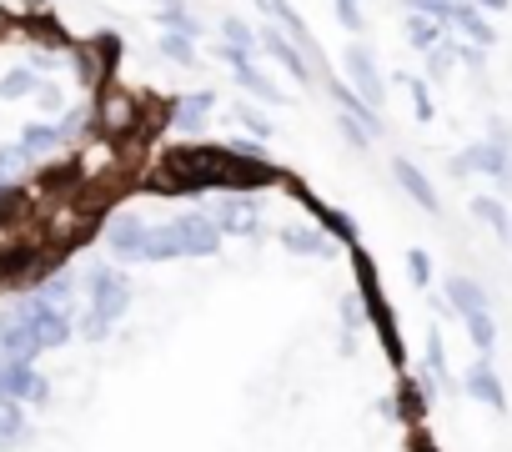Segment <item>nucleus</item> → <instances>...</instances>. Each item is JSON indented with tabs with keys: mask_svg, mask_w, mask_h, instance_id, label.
<instances>
[{
	"mask_svg": "<svg viewBox=\"0 0 512 452\" xmlns=\"http://www.w3.org/2000/svg\"><path fill=\"white\" fill-rule=\"evenodd\" d=\"M332 6H337V21L347 31H362V0H332Z\"/></svg>",
	"mask_w": 512,
	"mask_h": 452,
	"instance_id": "38",
	"label": "nucleus"
},
{
	"mask_svg": "<svg viewBox=\"0 0 512 452\" xmlns=\"http://www.w3.org/2000/svg\"><path fill=\"white\" fill-rule=\"evenodd\" d=\"M76 287H81V297H86L81 317H71L76 332H81L86 342H106L111 327H116V322L126 317V307H131V277H126L121 267H111V262H91V267L76 277Z\"/></svg>",
	"mask_w": 512,
	"mask_h": 452,
	"instance_id": "1",
	"label": "nucleus"
},
{
	"mask_svg": "<svg viewBox=\"0 0 512 452\" xmlns=\"http://www.w3.org/2000/svg\"><path fill=\"white\" fill-rule=\"evenodd\" d=\"M457 66V51H452V41H442L437 51H427V81H447V71Z\"/></svg>",
	"mask_w": 512,
	"mask_h": 452,
	"instance_id": "35",
	"label": "nucleus"
},
{
	"mask_svg": "<svg viewBox=\"0 0 512 452\" xmlns=\"http://www.w3.org/2000/svg\"><path fill=\"white\" fill-rule=\"evenodd\" d=\"M211 106H216V91H196V96H176L171 101V126L181 136H201L206 121H211Z\"/></svg>",
	"mask_w": 512,
	"mask_h": 452,
	"instance_id": "19",
	"label": "nucleus"
},
{
	"mask_svg": "<svg viewBox=\"0 0 512 452\" xmlns=\"http://www.w3.org/2000/svg\"><path fill=\"white\" fill-rule=\"evenodd\" d=\"M121 51H126V41L116 36V31H101V36H91V41H76L71 46V61H76V81L86 86V91H106L111 86V76H116V66H121Z\"/></svg>",
	"mask_w": 512,
	"mask_h": 452,
	"instance_id": "5",
	"label": "nucleus"
},
{
	"mask_svg": "<svg viewBox=\"0 0 512 452\" xmlns=\"http://www.w3.org/2000/svg\"><path fill=\"white\" fill-rule=\"evenodd\" d=\"M462 327H467V337H472V347H477V357H492V352H497V322H492V312H477V317H462Z\"/></svg>",
	"mask_w": 512,
	"mask_h": 452,
	"instance_id": "30",
	"label": "nucleus"
},
{
	"mask_svg": "<svg viewBox=\"0 0 512 452\" xmlns=\"http://www.w3.org/2000/svg\"><path fill=\"white\" fill-rule=\"evenodd\" d=\"M16 322H21V332L31 337V347H36V352H56V347H66V342L76 337V322H71V312L41 307V302H31V297L16 307Z\"/></svg>",
	"mask_w": 512,
	"mask_h": 452,
	"instance_id": "7",
	"label": "nucleus"
},
{
	"mask_svg": "<svg viewBox=\"0 0 512 452\" xmlns=\"http://www.w3.org/2000/svg\"><path fill=\"white\" fill-rule=\"evenodd\" d=\"M472 402H482V407H492V412H507V392H502V377L492 372V362L487 357H477L467 372H462V382H457Z\"/></svg>",
	"mask_w": 512,
	"mask_h": 452,
	"instance_id": "16",
	"label": "nucleus"
},
{
	"mask_svg": "<svg viewBox=\"0 0 512 452\" xmlns=\"http://www.w3.org/2000/svg\"><path fill=\"white\" fill-rule=\"evenodd\" d=\"M211 221L221 226V237H256V226H262V196H216L211 206Z\"/></svg>",
	"mask_w": 512,
	"mask_h": 452,
	"instance_id": "10",
	"label": "nucleus"
},
{
	"mask_svg": "<svg viewBox=\"0 0 512 452\" xmlns=\"http://www.w3.org/2000/svg\"><path fill=\"white\" fill-rule=\"evenodd\" d=\"M31 211V186L21 181H0V226H16Z\"/></svg>",
	"mask_w": 512,
	"mask_h": 452,
	"instance_id": "25",
	"label": "nucleus"
},
{
	"mask_svg": "<svg viewBox=\"0 0 512 452\" xmlns=\"http://www.w3.org/2000/svg\"><path fill=\"white\" fill-rule=\"evenodd\" d=\"M46 81H41V71L36 66H16L11 76H0V101H21V96H36Z\"/></svg>",
	"mask_w": 512,
	"mask_h": 452,
	"instance_id": "27",
	"label": "nucleus"
},
{
	"mask_svg": "<svg viewBox=\"0 0 512 452\" xmlns=\"http://www.w3.org/2000/svg\"><path fill=\"white\" fill-rule=\"evenodd\" d=\"M442 302L452 307V317H477V312H492V302H487L482 282H477V277H462V272H452V277L442 282Z\"/></svg>",
	"mask_w": 512,
	"mask_h": 452,
	"instance_id": "18",
	"label": "nucleus"
},
{
	"mask_svg": "<svg viewBox=\"0 0 512 452\" xmlns=\"http://www.w3.org/2000/svg\"><path fill=\"white\" fill-rule=\"evenodd\" d=\"M452 51H457V61H462L467 71H482V51H477V46H467V41H452Z\"/></svg>",
	"mask_w": 512,
	"mask_h": 452,
	"instance_id": "40",
	"label": "nucleus"
},
{
	"mask_svg": "<svg viewBox=\"0 0 512 452\" xmlns=\"http://www.w3.org/2000/svg\"><path fill=\"white\" fill-rule=\"evenodd\" d=\"M407 277H412L417 287H432V257H427L422 247H412V252H407Z\"/></svg>",
	"mask_w": 512,
	"mask_h": 452,
	"instance_id": "37",
	"label": "nucleus"
},
{
	"mask_svg": "<svg viewBox=\"0 0 512 452\" xmlns=\"http://www.w3.org/2000/svg\"><path fill=\"white\" fill-rule=\"evenodd\" d=\"M447 41V26H437L432 16H407V46H417L422 56L427 51H437Z\"/></svg>",
	"mask_w": 512,
	"mask_h": 452,
	"instance_id": "28",
	"label": "nucleus"
},
{
	"mask_svg": "<svg viewBox=\"0 0 512 452\" xmlns=\"http://www.w3.org/2000/svg\"><path fill=\"white\" fill-rule=\"evenodd\" d=\"M347 86H352L372 111H382V106H387V81H382L377 56H372L367 46H347Z\"/></svg>",
	"mask_w": 512,
	"mask_h": 452,
	"instance_id": "12",
	"label": "nucleus"
},
{
	"mask_svg": "<svg viewBox=\"0 0 512 452\" xmlns=\"http://www.w3.org/2000/svg\"><path fill=\"white\" fill-rule=\"evenodd\" d=\"M447 31H457V36H462L467 46H477V51H487V46L497 41V31L487 26V16L472 6V0H467V6H462L457 16H452V26H447Z\"/></svg>",
	"mask_w": 512,
	"mask_h": 452,
	"instance_id": "21",
	"label": "nucleus"
},
{
	"mask_svg": "<svg viewBox=\"0 0 512 452\" xmlns=\"http://www.w3.org/2000/svg\"><path fill=\"white\" fill-rule=\"evenodd\" d=\"M6 36H16V31H11V16L0 11V41H6Z\"/></svg>",
	"mask_w": 512,
	"mask_h": 452,
	"instance_id": "44",
	"label": "nucleus"
},
{
	"mask_svg": "<svg viewBox=\"0 0 512 452\" xmlns=\"http://www.w3.org/2000/svg\"><path fill=\"white\" fill-rule=\"evenodd\" d=\"M216 56L231 66V76H236V86L241 91H251L256 101H282V91H277V81L262 71V66H256L246 51H236V46H216Z\"/></svg>",
	"mask_w": 512,
	"mask_h": 452,
	"instance_id": "14",
	"label": "nucleus"
},
{
	"mask_svg": "<svg viewBox=\"0 0 512 452\" xmlns=\"http://www.w3.org/2000/svg\"><path fill=\"white\" fill-rule=\"evenodd\" d=\"M0 397H11V402H31V407H46L51 402V382L36 372V367H6L0 362Z\"/></svg>",
	"mask_w": 512,
	"mask_h": 452,
	"instance_id": "15",
	"label": "nucleus"
},
{
	"mask_svg": "<svg viewBox=\"0 0 512 452\" xmlns=\"http://www.w3.org/2000/svg\"><path fill=\"white\" fill-rule=\"evenodd\" d=\"M31 171H36V156H31L21 141L0 146V181H21V176H31Z\"/></svg>",
	"mask_w": 512,
	"mask_h": 452,
	"instance_id": "29",
	"label": "nucleus"
},
{
	"mask_svg": "<svg viewBox=\"0 0 512 452\" xmlns=\"http://www.w3.org/2000/svg\"><path fill=\"white\" fill-rule=\"evenodd\" d=\"M327 247H332V237L317 232V226H282V252H292V257H327Z\"/></svg>",
	"mask_w": 512,
	"mask_h": 452,
	"instance_id": "22",
	"label": "nucleus"
},
{
	"mask_svg": "<svg viewBox=\"0 0 512 452\" xmlns=\"http://www.w3.org/2000/svg\"><path fill=\"white\" fill-rule=\"evenodd\" d=\"M36 106H41V111H46V116H56V111H61V91H56V86H51V81H46V86H41V91H36Z\"/></svg>",
	"mask_w": 512,
	"mask_h": 452,
	"instance_id": "41",
	"label": "nucleus"
},
{
	"mask_svg": "<svg viewBox=\"0 0 512 452\" xmlns=\"http://www.w3.org/2000/svg\"><path fill=\"white\" fill-rule=\"evenodd\" d=\"M236 121L251 131V141H267V136H272V116H267V111H256V106H246V101L236 106Z\"/></svg>",
	"mask_w": 512,
	"mask_h": 452,
	"instance_id": "34",
	"label": "nucleus"
},
{
	"mask_svg": "<svg viewBox=\"0 0 512 452\" xmlns=\"http://www.w3.org/2000/svg\"><path fill=\"white\" fill-rule=\"evenodd\" d=\"M472 6H477V11L487 16V11H507V0H472Z\"/></svg>",
	"mask_w": 512,
	"mask_h": 452,
	"instance_id": "43",
	"label": "nucleus"
},
{
	"mask_svg": "<svg viewBox=\"0 0 512 452\" xmlns=\"http://www.w3.org/2000/svg\"><path fill=\"white\" fill-rule=\"evenodd\" d=\"M452 176H487L497 181L502 196H512V146H492V141H472L447 161Z\"/></svg>",
	"mask_w": 512,
	"mask_h": 452,
	"instance_id": "6",
	"label": "nucleus"
},
{
	"mask_svg": "<svg viewBox=\"0 0 512 452\" xmlns=\"http://www.w3.org/2000/svg\"><path fill=\"white\" fill-rule=\"evenodd\" d=\"M256 6H262V11L277 21V31H282V36H287V41H292V46H297V51L312 61V71H317V66L327 71V51H322V41L307 31V21L297 16V6H292V0H256Z\"/></svg>",
	"mask_w": 512,
	"mask_h": 452,
	"instance_id": "9",
	"label": "nucleus"
},
{
	"mask_svg": "<svg viewBox=\"0 0 512 452\" xmlns=\"http://www.w3.org/2000/svg\"><path fill=\"white\" fill-rule=\"evenodd\" d=\"M392 176H397V186L427 211V216H442V196H437V186L427 181V171L417 166V161H407V156H392Z\"/></svg>",
	"mask_w": 512,
	"mask_h": 452,
	"instance_id": "17",
	"label": "nucleus"
},
{
	"mask_svg": "<svg viewBox=\"0 0 512 452\" xmlns=\"http://www.w3.org/2000/svg\"><path fill=\"white\" fill-rule=\"evenodd\" d=\"M402 86H407V91H412V101H417V121H432V116H437V106H432L427 81H422V76H402Z\"/></svg>",
	"mask_w": 512,
	"mask_h": 452,
	"instance_id": "36",
	"label": "nucleus"
},
{
	"mask_svg": "<svg viewBox=\"0 0 512 452\" xmlns=\"http://www.w3.org/2000/svg\"><path fill=\"white\" fill-rule=\"evenodd\" d=\"M146 237H151V221H141L136 211H111L106 226H101V242H106L111 262H121V267H126V262H141Z\"/></svg>",
	"mask_w": 512,
	"mask_h": 452,
	"instance_id": "8",
	"label": "nucleus"
},
{
	"mask_svg": "<svg viewBox=\"0 0 512 452\" xmlns=\"http://www.w3.org/2000/svg\"><path fill=\"white\" fill-rule=\"evenodd\" d=\"M337 126H342V136H347V146H352V151H367V146H372V136H367V131H362L352 116H342Z\"/></svg>",
	"mask_w": 512,
	"mask_h": 452,
	"instance_id": "39",
	"label": "nucleus"
},
{
	"mask_svg": "<svg viewBox=\"0 0 512 452\" xmlns=\"http://www.w3.org/2000/svg\"><path fill=\"white\" fill-rule=\"evenodd\" d=\"M21 146H26L36 161H46L51 151H61V146H66V136H61V126H56V121H31V126L21 131Z\"/></svg>",
	"mask_w": 512,
	"mask_h": 452,
	"instance_id": "24",
	"label": "nucleus"
},
{
	"mask_svg": "<svg viewBox=\"0 0 512 452\" xmlns=\"http://www.w3.org/2000/svg\"><path fill=\"white\" fill-rule=\"evenodd\" d=\"M352 267H357L362 312L372 317V327H377V337H382V347H387L392 367H402V332H397V317H392V307H387V292H382V282H377V262L367 257V247H362V242L352 247Z\"/></svg>",
	"mask_w": 512,
	"mask_h": 452,
	"instance_id": "4",
	"label": "nucleus"
},
{
	"mask_svg": "<svg viewBox=\"0 0 512 452\" xmlns=\"http://www.w3.org/2000/svg\"><path fill=\"white\" fill-rule=\"evenodd\" d=\"M31 442V422H26V407L11 402V397H0V452H16Z\"/></svg>",
	"mask_w": 512,
	"mask_h": 452,
	"instance_id": "20",
	"label": "nucleus"
},
{
	"mask_svg": "<svg viewBox=\"0 0 512 452\" xmlns=\"http://www.w3.org/2000/svg\"><path fill=\"white\" fill-rule=\"evenodd\" d=\"M221 46H236V51H262V41H256V26L251 21H241V16H226L221 21Z\"/></svg>",
	"mask_w": 512,
	"mask_h": 452,
	"instance_id": "31",
	"label": "nucleus"
},
{
	"mask_svg": "<svg viewBox=\"0 0 512 452\" xmlns=\"http://www.w3.org/2000/svg\"><path fill=\"white\" fill-rule=\"evenodd\" d=\"M287 196L292 201H302L312 216H317V232H327V237H337V242H347V247H357V221L347 216V211H337V206H327L322 196H312L297 176H287Z\"/></svg>",
	"mask_w": 512,
	"mask_h": 452,
	"instance_id": "11",
	"label": "nucleus"
},
{
	"mask_svg": "<svg viewBox=\"0 0 512 452\" xmlns=\"http://www.w3.org/2000/svg\"><path fill=\"white\" fill-rule=\"evenodd\" d=\"M156 56H161V61H171V66H181V71H191V66L201 61L196 41H186V36H171V31H161V36H156Z\"/></svg>",
	"mask_w": 512,
	"mask_h": 452,
	"instance_id": "26",
	"label": "nucleus"
},
{
	"mask_svg": "<svg viewBox=\"0 0 512 452\" xmlns=\"http://www.w3.org/2000/svg\"><path fill=\"white\" fill-rule=\"evenodd\" d=\"M467 206H472V216H477V221H487L492 232H497V237L512 247V211L502 206V196H487V191H482V196H472Z\"/></svg>",
	"mask_w": 512,
	"mask_h": 452,
	"instance_id": "23",
	"label": "nucleus"
},
{
	"mask_svg": "<svg viewBox=\"0 0 512 452\" xmlns=\"http://www.w3.org/2000/svg\"><path fill=\"white\" fill-rule=\"evenodd\" d=\"M156 26H166L171 36H186V41H201V31H206V26H201V21H196V16H191L186 6H171V11H156Z\"/></svg>",
	"mask_w": 512,
	"mask_h": 452,
	"instance_id": "32",
	"label": "nucleus"
},
{
	"mask_svg": "<svg viewBox=\"0 0 512 452\" xmlns=\"http://www.w3.org/2000/svg\"><path fill=\"white\" fill-rule=\"evenodd\" d=\"M256 41H262V51H267V56H272V61H277V66H282V71L297 81V86H317L312 61H307V56H302V51H297V46H292V41L277 31V26H256Z\"/></svg>",
	"mask_w": 512,
	"mask_h": 452,
	"instance_id": "13",
	"label": "nucleus"
},
{
	"mask_svg": "<svg viewBox=\"0 0 512 452\" xmlns=\"http://www.w3.org/2000/svg\"><path fill=\"white\" fill-rule=\"evenodd\" d=\"M487 141H492V146H512V126H507L502 116H492V121H487Z\"/></svg>",
	"mask_w": 512,
	"mask_h": 452,
	"instance_id": "42",
	"label": "nucleus"
},
{
	"mask_svg": "<svg viewBox=\"0 0 512 452\" xmlns=\"http://www.w3.org/2000/svg\"><path fill=\"white\" fill-rule=\"evenodd\" d=\"M407 16H432L437 26H452V16L467 6V0H402Z\"/></svg>",
	"mask_w": 512,
	"mask_h": 452,
	"instance_id": "33",
	"label": "nucleus"
},
{
	"mask_svg": "<svg viewBox=\"0 0 512 452\" xmlns=\"http://www.w3.org/2000/svg\"><path fill=\"white\" fill-rule=\"evenodd\" d=\"M221 226L211 221V211L206 206H196V211H186V216H176V221H161V226H151V237H146V252H141V262H176V257H216L221 252Z\"/></svg>",
	"mask_w": 512,
	"mask_h": 452,
	"instance_id": "2",
	"label": "nucleus"
},
{
	"mask_svg": "<svg viewBox=\"0 0 512 452\" xmlns=\"http://www.w3.org/2000/svg\"><path fill=\"white\" fill-rule=\"evenodd\" d=\"M71 257H61L51 242L41 237H21V242H6L0 247V292H21L31 297L41 282H51L56 272H66Z\"/></svg>",
	"mask_w": 512,
	"mask_h": 452,
	"instance_id": "3",
	"label": "nucleus"
}]
</instances>
